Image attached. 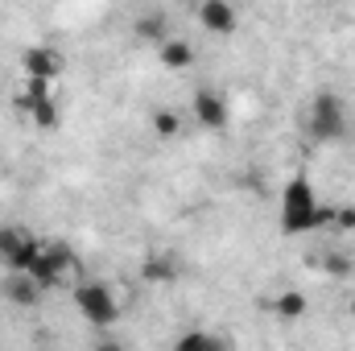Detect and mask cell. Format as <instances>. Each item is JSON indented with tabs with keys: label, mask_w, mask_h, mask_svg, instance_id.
<instances>
[{
	"label": "cell",
	"mask_w": 355,
	"mask_h": 351,
	"mask_svg": "<svg viewBox=\"0 0 355 351\" xmlns=\"http://www.w3.org/2000/svg\"><path fill=\"white\" fill-rule=\"evenodd\" d=\"M277 223L285 236H310V232H322L331 223V207L318 198L310 174H297L281 186V203H277Z\"/></svg>",
	"instance_id": "1"
},
{
	"label": "cell",
	"mask_w": 355,
	"mask_h": 351,
	"mask_svg": "<svg viewBox=\"0 0 355 351\" xmlns=\"http://www.w3.org/2000/svg\"><path fill=\"white\" fill-rule=\"evenodd\" d=\"M302 132L314 141V145H335L352 132V108L339 91L322 87L314 91L302 108Z\"/></svg>",
	"instance_id": "2"
},
{
	"label": "cell",
	"mask_w": 355,
	"mask_h": 351,
	"mask_svg": "<svg viewBox=\"0 0 355 351\" xmlns=\"http://www.w3.org/2000/svg\"><path fill=\"white\" fill-rule=\"evenodd\" d=\"M25 273H29V277L50 293V289H62V285L79 273V257H75V248H71L67 240H42L37 257L29 261Z\"/></svg>",
	"instance_id": "3"
},
{
	"label": "cell",
	"mask_w": 355,
	"mask_h": 351,
	"mask_svg": "<svg viewBox=\"0 0 355 351\" xmlns=\"http://www.w3.org/2000/svg\"><path fill=\"white\" fill-rule=\"evenodd\" d=\"M71 302H75V310L87 318L91 327H112V323L120 318V302H116L112 285L99 281V277H75Z\"/></svg>",
	"instance_id": "4"
},
{
	"label": "cell",
	"mask_w": 355,
	"mask_h": 351,
	"mask_svg": "<svg viewBox=\"0 0 355 351\" xmlns=\"http://www.w3.org/2000/svg\"><path fill=\"white\" fill-rule=\"evenodd\" d=\"M37 248H42V240H37L29 228H17V223L0 228V264H4L8 273H25L29 261L37 257Z\"/></svg>",
	"instance_id": "5"
},
{
	"label": "cell",
	"mask_w": 355,
	"mask_h": 351,
	"mask_svg": "<svg viewBox=\"0 0 355 351\" xmlns=\"http://www.w3.org/2000/svg\"><path fill=\"white\" fill-rule=\"evenodd\" d=\"M190 120H194L198 128H207V132H223L227 120H232L227 99H223L215 87H198L194 95H190Z\"/></svg>",
	"instance_id": "6"
},
{
	"label": "cell",
	"mask_w": 355,
	"mask_h": 351,
	"mask_svg": "<svg viewBox=\"0 0 355 351\" xmlns=\"http://www.w3.org/2000/svg\"><path fill=\"white\" fill-rule=\"evenodd\" d=\"M198 25L215 37H232L240 29V4L236 0H198Z\"/></svg>",
	"instance_id": "7"
},
{
	"label": "cell",
	"mask_w": 355,
	"mask_h": 351,
	"mask_svg": "<svg viewBox=\"0 0 355 351\" xmlns=\"http://www.w3.org/2000/svg\"><path fill=\"white\" fill-rule=\"evenodd\" d=\"M21 71H25V79L58 83V75L67 71V58H62L54 46H29V50L21 54Z\"/></svg>",
	"instance_id": "8"
},
{
	"label": "cell",
	"mask_w": 355,
	"mask_h": 351,
	"mask_svg": "<svg viewBox=\"0 0 355 351\" xmlns=\"http://www.w3.org/2000/svg\"><path fill=\"white\" fill-rule=\"evenodd\" d=\"M0 293H4V302L17 306V310H33V306L46 298V289H42L29 273H8L4 285H0Z\"/></svg>",
	"instance_id": "9"
},
{
	"label": "cell",
	"mask_w": 355,
	"mask_h": 351,
	"mask_svg": "<svg viewBox=\"0 0 355 351\" xmlns=\"http://www.w3.org/2000/svg\"><path fill=\"white\" fill-rule=\"evenodd\" d=\"M17 112H25L29 124L42 128V132H54V128L62 124V108H58L54 95H42V99H25V95H17Z\"/></svg>",
	"instance_id": "10"
},
{
	"label": "cell",
	"mask_w": 355,
	"mask_h": 351,
	"mask_svg": "<svg viewBox=\"0 0 355 351\" xmlns=\"http://www.w3.org/2000/svg\"><path fill=\"white\" fill-rule=\"evenodd\" d=\"M141 277H145V285H174L182 277V261L174 252H149L141 261Z\"/></svg>",
	"instance_id": "11"
},
{
	"label": "cell",
	"mask_w": 355,
	"mask_h": 351,
	"mask_svg": "<svg viewBox=\"0 0 355 351\" xmlns=\"http://www.w3.org/2000/svg\"><path fill=\"white\" fill-rule=\"evenodd\" d=\"M157 62L166 67V71H190L194 67V46L186 42V37H166L162 46H157Z\"/></svg>",
	"instance_id": "12"
},
{
	"label": "cell",
	"mask_w": 355,
	"mask_h": 351,
	"mask_svg": "<svg viewBox=\"0 0 355 351\" xmlns=\"http://www.w3.org/2000/svg\"><path fill=\"white\" fill-rule=\"evenodd\" d=\"M132 33H137V42H145V46H162L166 37H170V21H166V12H141L137 21H132Z\"/></svg>",
	"instance_id": "13"
},
{
	"label": "cell",
	"mask_w": 355,
	"mask_h": 351,
	"mask_svg": "<svg viewBox=\"0 0 355 351\" xmlns=\"http://www.w3.org/2000/svg\"><path fill=\"white\" fill-rule=\"evenodd\" d=\"M272 314H277L281 323H297V318L310 314V298H306L302 289H281V293L272 298Z\"/></svg>",
	"instance_id": "14"
},
{
	"label": "cell",
	"mask_w": 355,
	"mask_h": 351,
	"mask_svg": "<svg viewBox=\"0 0 355 351\" xmlns=\"http://www.w3.org/2000/svg\"><path fill=\"white\" fill-rule=\"evenodd\" d=\"M149 124H153V132L157 137H178L182 132V116H178V108H153V116H149Z\"/></svg>",
	"instance_id": "15"
},
{
	"label": "cell",
	"mask_w": 355,
	"mask_h": 351,
	"mask_svg": "<svg viewBox=\"0 0 355 351\" xmlns=\"http://www.w3.org/2000/svg\"><path fill=\"white\" fill-rule=\"evenodd\" d=\"M178 351H194V348H223L219 335H207V331H190V335H178L174 339Z\"/></svg>",
	"instance_id": "16"
},
{
	"label": "cell",
	"mask_w": 355,
	"mask_h": 351,
	"mask_svg": "<svg viewBox=\"0 0 355 351\" xmlns=\"http://www.w3.org/2000/svg\"><path fill=\"white\" fill-rule=\"evenodd\" d=\"M331 232H355V207H331V223H327Z\"/></svg>",
	"instance_id": "17"
},
{
	"label": "cell",
	"mask_w": 355,
	"mask_h": 351,
	"mask_svg": "<svg viewBox=\"0 0 355 351\" xmlns=\"http://www.w3.org/2000/svg\"><path fill=\"white\" fill-rule=\"evenodd\" d=\"M322 268H327L331 277H352V261H347V257H327Z\"/></svg>",
	"instance_id": "18"
},
{
	"label": "cell",
	"mask_w": 355,
	"mask_h": 351,
	"mask_svg": "<svg viewBox=\"0 0 355 351\" xmlns=\"http://www.w3.org/2000/svg\"><path fill=\"white\" fill-rule=\"evenodd\" d=\"M347 310H352V318H355V293H352V306H347Z\"/></svg>",
	"instance_id": "19"
},
{
	"label": "cell",
	"mask_w": 355,
	"mask_h": 351,
	"mask_svg": "<svg viewBox=\"0 0 355 351\" xmlns=\"http://www.w3.org/2000/svg\"><path fill=\"white\" fill-rule=\"evenodd\" d=\"M236 4H240V0H236Z\"/></svg>",
	"instance_id": "20"
}]
</instances>
